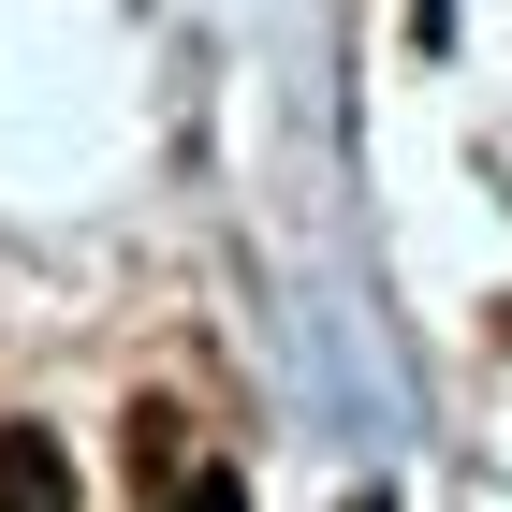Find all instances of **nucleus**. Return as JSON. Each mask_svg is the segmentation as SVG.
Segmentation results:
<instances>
[{"instance_id": "1", "label": "nucleus", "mask_w": 512, "mask_h": 512, "mask_svg": "<svg viewBox=\"0 0 512 512\" xmlns=\"http://www.w3.org/2000/svg\"><path fill=\"white\" fill-rule=\"evenodd\" d=\"M0 512H74V454L44 425H0Z\"/></svg>"}, {"instance_id": "2", "label": "nucleus", "mask_w": 512, "mask_h": 512, "mask_svg": "<svg viewBox=\"0 0 512 512\" xmlns=\"http://www.w3.org/2000/svg\"><path fill=\"white\" fill-rule=\"evenodd\" d=\"M132 483H161V498H176V483H191V425H176V410H132Z\"/></svg>"}, {"instance_id": "3", "label": "nucleus", "mask_w": 512, "mask_h": 512, "mask_svg": "<svg viewBox=\"0 0 512 512\" xmlns=\"http://www.w3.org/2000/svg\"><path fill=\"white\" fill-rule=\"evenodd\" d=\"M161 512H249V498H235V483H220V469H191V483H176V498H161Z\"/></svg>"}]
</instances>
